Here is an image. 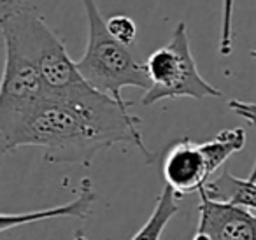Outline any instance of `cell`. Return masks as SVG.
<instances>
[{"label":"cell","mask_w":256,"mask_h":240,"mask_svg":"<svg viewBox=\"0 0 256 240\" xmlns=\"http://www.w3.org/2000/svg\"><path fill=\"white\" fill-rule=\"evenodd\" d=\"M107 28L112 34L114 39H118L124 46H132L137 37V25L130 16L118 14L107 20Z\"/></svg>","instance_id":"obj_12"},{"label":"cell","mask_w":256,"mask_h":240,"mask_svg":"<svg viewBox=\"0 0 256 240\" xmlns=\"http://www.w3.org/2000/svg\"><path fill=\"white\" fill-rule=\"evenodd\" d=\"M53 88L40 72L14 51L6 50L0 84V142L8 140Z\"/></svg>","instance_id":"obj_5"},{"label":"cell","mask_w":256,"mask_h":240,"mask_svg":"<svg viewBox=\"0 0 256 240\" xmlns=\"http://www.w3.org/2000/svg\"><path fill=\"white\" fill-rule=\"evenodd\" d=\"M228 107L232 112L237 114L240 120L248 121L249 124L256 126V104L254 102H242V100H230Z\"/></svg>","instance_id":"obj_14"},{"label":"cell","mask_w":256,"mask_h":240,"mask_svg":"<svg viewBox=\"0 0 256 240\" xmlns=\"http://www.w3.org/2000/svg\"><path fill=\"white\" fill-rule=\"evenodd\" d=\"M146 72L150 78V90L142 96V106H154L170 98H221L223 93L202 78L190 48L188 28L179 22L172 34V40L148 56Z\"/></svg>","instance_id":"obj_4"},{"label":"cell","mask_w":256,"mask_h":240,"mask_svg":"<svg viewBox=\"0 0 256 240\" xmlns=\"http://www.w3.org/2000/svg\"><path fill=\"white\" fill-rule=\"evenodd\" d=\"M178 194L170 186L165 184L162 193L156 198L154 210L151 212L150 219L144 222V226L134 235L132 240H160L165 226L168 224L172 218L178 214Z\"/></svg>","instance_id":"obj_11"},{"label":"cell","mask_w":256,"mask_h":240,"mask_svg":"<svg viewBox=\"0 0 256 240\" xmlns=\"http://www.w3.org/2000/svg\"><path fill=\"white\" fill-rule=\"evenodd\" d=\"M0 32L6 50L30 62L50 88L65 90L84 81L32 0H0Z\"/></svg>","instance_id":"obj_2"},{"label":"cell","mask_w":256,"mask_h":240,"mask_svg":"<svg viewBox=\"0 0 256 240\" xmlns=\"http://www.w3.org/2000/svg\"><path fill=\"white\" fill-rule=\"evenodd\" d=\"M234 6L235 0H223V16H221L220 53L228 56L234 48Z\"/></svg>","instance_id":"obj_13"},{"label":"cell","mask_w":256,"mask_h":240,"mask_svg":"<svg viewBox=\"0 0 256 240\" xmlns=\"http://www.w3.org/2000/svg\"><path fill=\"white\" fill-rule=\"evenodd\" d=\"M114 144L136 146L146 163L153 162L144 144L139 118L112 96L81 81L70 88L51 90L22 126L0 142V151L8 154L23 146H37L42 148V160L48 163L90 166L96 152Z\"/></svg>","instance_id":"obj_1"},{"label":"cell","mask_w":256,"mask_h":240,"mask_svg":"<svg viewBox=\"0 0 256 240\" xmlns=\"http://www.w3.org/2000/svg\"><path fill=\"white\" fill-rule=\"evenodd\" d=\"M244 146H246L244 128H226V130H221L210 140L202 142V149L207 158V163H209L210 174L214 176L224 165V162L232 154L242 151Z\"/></svg>","instance_id":"obj_10"},{"label":"cell","mask_w":256,"mask_h":240,"mask_svg":"<svg viewBox=\"0 0 256 240\" xmlns=\"http://www.w3.org/2000/svg\"><path fill=\"white\" fill-rule=\"evenodd\" d=\"M251 56H252V58H254V60H256V48H254V50H251Z\"/></svg>","instance_id":"obj_16"},{"label":"cell","mask_w":256,"mask_h":240,"mask_svg":"<svg viewBox=\"0 0 256 240\" xmlns=\"http://www.w3.org/2000/svg\"><path fill=\"white\" fill-rule=\"evenodd\" d=\"M74 240H86V236L82 235L81 232H78V233H76V236H74Z\"/></svg>","instance_id":"obj_15"},{"label":"cell","mask_w":256,"mask_h":240,"mask_svg":"<svg viewBox=\"0 0 256 240\" xmlns=\"http://www.w3.org/2000/svg\"><path fill=\"white\" fill-rule=\"evenodd\" d=\"M200 191H206L209 198L221 204L237 205L248 210H256V162L248 179L234 176L232 172L224 170L216 179L209 180L207 186Z\"/></svg>","instance_id":"obj_9"},{"label":"cell","mask_w":256,"mask_h":240,"mask_svg":"<svg viewBox=\"0 0 256 240\" xmlns=\"http://www.w3.org/2000/svg\"><path fill=\"white\" fill-rule=\"evenodd\" d=\"M88 18V42L79 60H76L81 78L92 88L112 96L123 107H130L121 95L123 88H140L148 92L151 86L146 67L134 58L128 46L114 39L107 28L95 0H81Z\"/></svg>","instance_id":"obj_3"},{"label":"cell","mask_w":256,"mask_h":240,"mask_svg":"<svg viewBox=\"0 0 256 240\" xmlns=\"http://www.w3.org/2000/svg\"><path fill=\"white\" fill-rule=\"evenodd\" d=\"M198 226L207 240H256V216L237 205L221 204L200 191Z\"/></svg>","instance_id":"obj_7"},{"label":"cell","mask_w":256,"mask_h":240,"mask_svg":"<svg viewBox=\"0 0 256 240\" xmlns=\"http://www.w3.org/2000/svg\"><path fill=\"white\" fill-rule=\"evenodd\" d=\"M162 174L165 184L170 186L179 198L184 194L200 193V190H204L212 177L202 144H195L188 137L176 142L165 152Z\"/></svg>","instance_id":"obj_6"},{"label":"cell","mask_w":256,"mask_h":240,"mask_svg":"<svg viewBox=\"0 0 256 240\" xmlns=\"http://www.w3.org/2000/svg\"><path fill=\"white\" fill-rule=\"evenodd\" d=\"M96 200L93 184L88 177L81 180V190H79L78 196L72 202L65 205H58V207H48L40 208V210H30L22 212V214H2L0 218V230L8 232L11 228H18L23 224H30V222L37 221H48V219H58V218H78L86 219L93 208V204Z\"/></svg>","instance_id":"obj_8"}]
</instances>
